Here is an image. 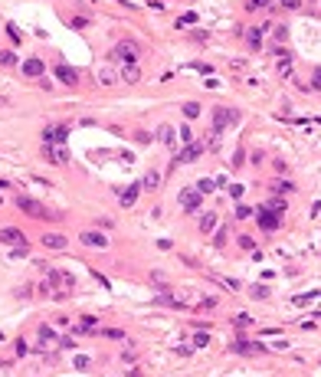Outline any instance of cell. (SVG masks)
Here are the masks:
<instances>
[{
	"label": "cell",
	"mask_w": 321,
	"mask_h": 377,
	"mask_svg": "<svg viewBox=\"0 0 321 377\" xmlns=\"http://www.w3.org/2000/svg\"><path fill=\"white\" fill-rule=\"evenodd\" d=\"M40 292H43L46 299L63 302L76 292V279H72L66 269H46V279L40 282Z\"/></svg>",
	"instance_id": "cell-1"
},
{
	"label": "cell",
	"mask_w": 321,
	"mask_h": 377,
	"mask_svg": "<svg viewBox=\"0 0 321 377\" xmlns=\"http://www.w3.org/2000/svg\"><path fill=\"white\" fill-rule=\"evenodd\" d=\"M17 207H20L26 216H33V220H43V223H53V220H59V213H53L46 204H40V200H33V197L20 194L17 197Z\"/></svg>",
	"instance_id": "cell-2"
},
{
	"label": "cell",
	"mask_w": 321,
	"mask_h": 377,
	"mask_svg": "<svg viewBox=\"0 0 321 377\" xmlns=\"http://www.w3.org/2000/svg\"><path fill=\"white\" fill-rule=\"evenodd\" d=\"M236 121H239V112H233V108H213V125H210V144L213 148H216L223 128H230Z\"/></svg>",
	"instance_id": "cell-3"
},
{
	"label": "cell",
	"mask_w": 321,
	"mask_h": 377,
	"mask_svg": "<svg viewBox=\"0 0 321 377\" xmlns=\"http://www.w3.org/2000/svg\"><path fill=\"white\" fill-rule=\"evenodd\" d=\"M138 56H141V46L134 43V40H122V43L111 49L108 59H111V63H118V66H125V63H134Z\"/></svg>",
	"instance_id": "cell-4"
},
{
	"label": "cell",
	"mask_w": 321,
	"mask_h": 377,
	"mask_svg": "<svg viewBox=\"0 0 321 377\" xmlns=\"http://www.w3.org/2000/svg\"><path fill=\"white\" fill-rule=\"evenodd\" d=\"M53 75L63 82V86H69V89L79 86V72L72 69V66H66V63H56V66H53Z\"/></svg>",
	"instance_id": "cell-5"
},
{
	"label": "cell",
	"mask_w": 321,
	"mask_h": 377,
	"mask_svg": "<svg viewBox=\"0 0 321 377\" xmlns=\"http://www.w3.org/2000/svg\"><path fill=\"white\" fill-rule=\"evenodd\" d=\"M66 135H69V125L59 121V125H49V128L43 131V141L46 144H66Z\"/></svg>",
	"instance_id": "cell-6"
},
{
	"label": "cell",
	"mask_w": 321,
	"mask_h": 377,
	"mask_svg": "<svg viewBox=\"0 0 321 377\" xmlns=\"http://www.w3.org/2000/svg\"><path fill=\"white\" fill-rule=\"evenodd\" d=\"M43 154L49 158L53 164H69V151L66 144H43Z\"/></svg>",
	"instance_id": "cell-7"
},
{
	"label": "cell",
	"mask_w": 321,
	"mask_h": 377,
	"mask_svg": "<svg viewBox=\"0 0 321 377\" xmlns=\"http://www.w3.org/2000/svg\"><path fill=\"white\" fill-rule=\"evenodd\" d=\"M259 226H262L266 233H276L278 226H282V220H278L276 210H266V207H262V210H259Z\"/></svg>",
	"instance_id": "cell-8"
},
{
	"label": "cell",
	"mask_w": 321,
	"mask_h": 377,
	"mask_svg": "<svg viewBox=\"0 0 321 377\" xmlns=\"http://www.w3.org/2000/svg\"><path fill=\"white\" fill-rule=\"evenodd\" d=\"M0 243H7V246H23L26 236H23V230H17V226H3V230H0Z\"/></svg>",
	"instance_id": "cell-9"
},
{
	"label": "cell",
	"mask_w": 321,
	"mask_h": 377,
	"mask_svg": "<svg viewBox=\"0 0 321 377\" xmlns=\"http://www.w3.org/2000/svg\"><path fill=\"white\" fill-rule=\"evenodd\" d=\"M82 243L92 249H102V246H108V236H102L99 230H82Z\"/></svg>",
	"instance_id": "cell-10"
},
{
	"label": "cell",
	"mask_w": 321,
	"mask_h": 377,
	"mask_svg": "<svg viewBox=\"0 0 321 377\" xmlns=\"http://www.w3.org/2000/svg\"><path fill=\"white\" fill-rule=\"evenodd\" d=\"M180 207H184L187 213H197L200 210V190H184V194H180Z\"/></svg>",
	"instance_id": "cell-11"
},
{
	"label": "cell",
	"mask_w": 321,
	"mask_h": 377,
	"mask_svg": "<svg viewBox=\"0 0 321 377\" xmlns=\"http://www.w3.org/2000/svg\"><path fill=\"white\" fill-rule=\"evenodd\" d=\"M43 69H46V66L40 63L36 56H30V59L23 63V75H26V79H40V75H43Z\"/></svg>",
	"instance_id": "cell-12"
},
{
	"label": "cell",
	"mask_w": 321,
	"mask_h": 377,
	"mask_svg": "<svg viewBox=\"0 0 321 377\" xmlns=\"http://www.w3.org/2000/svg\"><path fill=\"white\" fill-rule=\"evenodd\" d=\"M200 151H203V144H197V141H190V144H187V151L174 158V164H187V161H197V158H200Z\"/></svg>",
	"instance_id": "cell-13"
},
{
	"label": "cell",
	"mask_w": 321,
	"mask_h": 377,
	"mask_svg": "<svg viewBox=\"0 0 321 377\" xmlns=\"http://www.w3.org/2000/svg\"><path fill=\"white\" fill-rule=\"evenodd\" d=\"M138 190H141V184H131V187H125L122 194H118V204H122V207H131L134 200H138Z\"/></svg>",
	"instance_id": "cell-14"
},
{
	"label": "cell",
	"mask_w": 321,
	"mask_h": 377,
	"mask_svg": "<svg viewBox=\"0 0 321 377\" xmlns=\"http://www.w3.org/2000/svg\"><path fill=\"white\" fill-rule=\"evenodd\" d=\"M43 246L46 249H66V236H63V233H46Z\"/></svg>",
	"instance_id": "cell-15"
},
{
	"label": "cell",
	"mask_w": 321,
	"mask_h": 377,
	"mask_svg": "<svg viewBox=\"0 0 321 377\" xmlns=\"http://www.w3.org/2000/svg\"><path fill=\"white\" fill-rule=\"evenodd\" d=\"M216 226H220L216 213H200V233H213Z\"/></svg>",
	"instance_id": "cell-16"
},
{
	"label": "cell",
	"mask_w": 321,
	"mask_h": 377,
	"mask_svg": "<svg viewBox=\"0 0 321 377\" xmlns=\"http://www.w3.org/2000/svg\"><path fill=\"white\" fill-rule=\"evenodd\" d=\"M53 341H56L53 325H40V348H53Z\"/></svg>",
	"instance_id": "cell-17"
},
{
	"label": "cell",
	"mask_w": 321,
	"mask_h": 377,
	"mask_svg": "<svg viewBox=\"0 0 321 377\" xmlns=\"http://www.w3.org/2000/svg\"><path fill=\"white\" fill-rule=\"evenodd\" d=\"M233 351H236V354H256V351H266V348H262V345H253V341H236Z\"/></svg>",
	"instance_id": "cell-18"
},
{
	"label": "cell",
	"mask_w": 321,
	"mask_h": 377,
	"mask_svg": "<svg viewBox=\"0 0 321 377\" xmlns=\"http://www.w3.org/2000/svg\"><path fill=\"white\" fill-rule=\"evenodd\" d=\"M76 331H79V334H89V331H99V325H95V318H92V315H86V318L76 325Z\"/></svg>",
	"instance_id": "cell-19"
},
{
	"label": "cell",
	"mask_w": 321,
	"mask_h": 377,
	"mask_svg": "<svg viewBox=\"0 0 321 377\" xmlns=\"http://www.w3.org/2000/svg\"><path fill=\"white\" fill-rule=\"evenodd\" d=\"M262 33L266 30H249L246 33V46H249V49H259V46H262Z\"/></svg>",
	"instance_id": "cell-20"
},
{
	"label": "cell",
	"mask_w": 321,
	"mask_h": 377,
	"mask_svg": "<svg viewBox=\"0 0 321 377\" xmlns=\"http://www.w3.org/2000/svg\"><path fill=\"white\" fill-rule=\"evenodd\" d=\"M125 82H138L141 79V69H138V63H125Z\"/></svg>",
	"instance_id": "cell-21"
},
{
	"label": "cell",
	"mask_w": 321,
	"mask_h": 377,
	"mask_svg": "<svg viewBox=\"0 0 321 377\" xmlns=\"http://www.w3.org/2000/svg\"><path fill=\"white\" fill-rule=\"evenodd\" d=\"M157 184H161V174H157V171H148V174H144V181H141V187H144V190H154Z\"/></svg>",
	"instance_id": "cell-22"
},
{
	"label": "cell",
	"mask_w": 321,
	"mask_h": 377,
	"mask_svg": "<svg viewBox=\"0 0 321 377\" xmlns=\"http://www.w3.org/2000/svg\"><path fill=\"white\" fill-rule=\"evenodd\" d=\"M157 138L164 141V144H174V141H177V138H174V128H171V125H161V128H157Z\"/></svg>",
	"instance_id": "cell-23"
},
{
	"label": "cell",
	"mask_w": 321,
	"mask_h": 377,
	"mask_svg": "<svg viewBox=\"0 0 321 377\" xmlns=\"http://www.w3.org/2000/svg\"><path fill=\"white\" fill-rule=\"evenodd\" d=\"M272 190H276L278 197H285V194H292L295 187H292V184H288V181H272Z\"/></svg>",
	"instance_id": "cell-24"
},
{
	"label": "cell",
	"mask_w": 321,
	"mask_h": 377,
	"mask_svg": "<svg viewBox=\"0 0 321 377\" xmlns=\"http://www.w3.org/2000/svg\"><path fill=\"white\" fill-rule=\"evenodd\" d=\"M213 187H216V181H210V177H203V181L197 184V190H200V194H213Z\"/></svg>",
	"instance_id": "cell-25"
},
{
	"label": "cell",
	"mask_w": 321,
	"mask_h": 377,
	"mask_svg": "<svg viewBox=\"0 0 321 377\" xmlns=\"http://www.w3.org/2000/svg\"><path fill=\"white\" fill-rule=\"evenodd\" d=\"M7 36H10V43H20L23 40V33L17 30V23H7Z\"/></svg>",
	"instance_id": "cell-26"
},
{
	"label": "cell",
	"mask_w": 321,
	"mask_h": 377,
	"mask_svg": "<svg viewBox=\"0 0 321 377\" xmlns=\"http://www.w3.org/2000/svg\"><path fill=\"white\" fill-rule=\"evenodd\" d=\"M184 115H187V118H197L200 105H197V102H184Z\"/></svg>",
	"instance_id": "cell-27"
},
{
	"label": "cell",
	"mask_w": 321,
	"mask_h": 377,
	"mask_svg": "<svg viewBox=\"0 0 321 377\" xmlns=\"http://www.w3.org/2000/svg\"><path fill=\"white\" fill-rule=\"evenodd\" d=\"M0 66H17V56L10 49H0Z\"/></svg>",
	"instance_id": "cell-28"
},
{
	"label": "cell",
	"mask_w": 321,
	"mask_h": 377,
	"mask_svg": "<svg viewBox=\"0 0 321 377\" xmlns=\"http://www.w3.org/2000/svg\"><path fill=\"white\" fill-rule=\"evenodd\" d=\"M269 0H246V10H266Z\"/></svg>",
	"instance_id": "cell-29"
},
{
	"label": "cell",
	"mask_w": 321,
	"mask_h": 377,
	"mask_svg": "<svg viewBox=\"0 0 321 377\" xmlns=\"http://www.w3.org/2000/svg\"><path fill=\"white\" fill-rule=\"evenodd\" d=\"M266 210H276V213H282V210H285V204H282V197H272V200L266 204Z\"/></svg>",
	"instance_id": "cell-30"
},
{
	"label": "cell",
	"mask_w": 321,
	"mask_h": 377,
	"mask_svg": "<svg viewBox=\"0 0 321 377\" xmlns=\"http://www.w3.org/2000/svg\"><path fill=\"white\" fill-rule=\"evenodd\" d=\"M243 164H246V151L239 148L236 154H233V164H230V167H243Z\"/></svg>",
	"instance_id": "cell-31"
},
{
	"label": "cell",
	"mask_w": 321,
	"mask_h": 377,
	"mask_svg": "<svg viewBox=\"0 0 321 377\" xmlns=\"http://www.w3.org/2000/svg\"><path fill=\"white\" fill-rule=\"evenodd\" d=\"M233 325H236V328H249V325H253V318H249V315H236V318H233Z\"/></svg>",
	"instance_id": "cell-32"
},
{
	"label": "cell",
	"mask_w": 321,
	"mask_h": 377,
	"mask_svg": "<svg viewBox=\"0 0 321 377\" xmlns=\"http://www.w3.org/2000/svg\"><path fill=\"white\" fill-rule=\"evenodd\" d=\"M239 246L249 249V253H256V239H253V236H239Z\"/></svg>",
	"instance_id": "cell-33"
},
{
	"label": "cell",
	"mask_w": 321,
	"mask_h": 377,
	"mask_svg": "<svg viewBox=\"0 0 321 377\" xmlns=\"http://www.w3.org/2000/svg\"><path fill=\"white\" fill-rule=\"evenodd\" d=\"M99 79H102V86H111V82H115V72H108V69H102V72H99Z\"/></svg>",
	"instance_id": "cell-34"
},
{
	"label": "cell",
	"mask_w": 321,
	"mask_h": 377,
	"mask_svg": "<svg viewBox=\"0 0 321 377\" xmlns=\"http://www.w3.org/2000/svg\"><path fill=\"white\" fill-rule=\"evenodd\" d=\"M207 341H210V334H207V331H197V338H193V345H197V348H203Z\"/></svg>",
	"instance_id": "cell-35"
},
{
	"label": "cell",
	"mask_w": 321,
	"mask_h": 377,
	"mask_svg": "<svg viewBox=\"0 0 321 377\" xmlns=\"http://www.w3.org/2000/svg\"><path fill=\"white\" fill-rule=\"evenodd\" d=\"M226 243V226H216V246Z\"/></svg>",
	"instance_id": "cell-36"
},
{
	"label": "cell",
	"mask_w": 321,
	"mask_h": 377,
	"mask_svg": "<svg viewBox=\"0 0 321 377\" xmlns=\"http://www.w3.org/2000/svg\"><path fill=\"white\" fill-rule=\"evenodd\" d=\"M95 226H99V230H105V226H108V230H111V216H99V220H95Z\"/></svg>",
	"instance_id": "cell-37"
},
{
	"label": "cell",
	"mask_w": 321,
	"mask_h": 377,
	"mask_svg": "<svg viewBox=\"0 0 321 377\" xmlns=\"http://www.w3.org/2000/svg\"><path fill=\"white\" fill-rule=\"evenodd\" d=\"M243 190H246L243 184H233V187H230V194H233V197H236V200H239V197H243Z\"/></svg>",
	"instance_id": "cell-38"
},
{
	"label": "cell",
	"mask_w": 321,
	"mask_h": 377,
	"mask_svg": "<svg viewBox=\"0 0 321 377\" xmlns=\"http://www.w3.org/2000/svg\"><path fill=\"white\" fill-rule=\"evenodd\" d=\"M266 295H269V289H262V285H256V289H253V299H266Z\"/></svg>",
	"instance_id": "cell-39"
},
{
	"label": "cell",
	"mask_w": 321,
	"mask_h": 377,
	"mask_svg": "<svg viewBox=\"0 0 321 377\" xmlns=\"http://www.w3.org/2000/svg\"><path fill=\"white\" fill-rule=\"evenodd\" d=\"M282 7H285V10H295V7H301V0H282Z\"/></svg>",
	"instance_id": "cell-40"
},
{
	"label": "cell",
	"mask_w": 321,
	"mask_h": 377,
	"mask_svg": "<svg viewBox=\"0 0 321 377\" xmlns=\"http://www.w3.org/2000/svg\"><path fill=\"white\" fill-rule=\"evenodd\" d=\"M253 213V210H249V207H236V216H239V220H246V216Z\"/></svg>",
	"instance_id": "cell-41"
},
{
	"label": "cell",
	"mask_w": 321,
	"mask_h": 377,
	"mask_svg": "<svg viewBox=\"0 0 321 377\" xmlns=\"http://www.w3.org/2000/svg\"><path fill=\"white\" fill-rule=\"evenodd\" d=\"M180 141H184V144H190V141H193V135H190V128H184V131H180Z\"/></svg>",
	"instance_id": "cell-42"
},
{
	"label": "cell",
	"mask_w": 321,
	"mask_h": 377,
	"mask_svg": "<svg viewBox=\"0 0 321 377\" xmlns=\"http://www.w3.org/2000/svg\"><path fill=\"white\" fill-rule=\"evenodd\" d=\"M311 82H315V89H321V66L315 69V75H311Z\"/></svg>",
	"instance_id": "cell-43"
},
{
	"label": "cell",
	"mask_w": 321,
	"mask_h": 377,
	"mask_svg": "<svg viewBox=\"0 0 321 377\" xmlns=\"http://www.w3.org/2000/svg\"><path fill=\"white\" fill-rule=\"evenodd\" d=\"M125 377H141V371H138V367H131V371H128Z\"/></svg>",
	"instance_id": "cell-44"
},
{
	"label": "cell",
	"mask_w": 321,
	"mask_h": 377,
	"mask_svg": "<svg viewBox=\"0 0 321 377\" xmlns=\"http://www.w3.org/2000/svg\"><path fill=\"white\" fill-rule=\"evenodd\" d=\"M7 187H10V184H7V181H0V190H7Z\"/></svg>",
	"instance_id": "cell-45"
}]
</instances>
